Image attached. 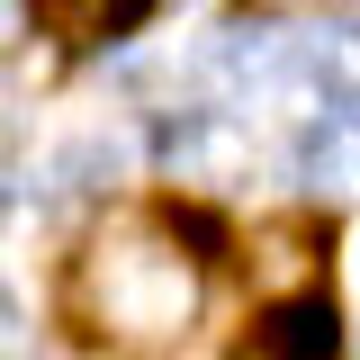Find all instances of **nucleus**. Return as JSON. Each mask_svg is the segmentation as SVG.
I'll return each instance as SVG.
<instances>
[{"mask_svg": "<svg viewBox=\"0 0 360 360\" xmlns=\"http://www.w3.org/2000/svg\"><path fill=\"white\" fill-rule=\"evenodd\" d=\"M72 315L90 342L117 352H162L198 315V262L180 252L162 225H117L72 262Z\"/></svg>", "mask_w": 360, "mask_h": 360, "instance_id": "1", "label": "nucleus"}, {"mask_svg": "<svg viewBox=\"0 0 360 360\" xmlns=\"http://www.w3.org/2000/svg\"><path fill=\"white\" fill-rule=\"evenodd\" d=\"M18 342V307H9V288H0V352Z\"/></svg>", "mask_w": 360, "mask_h": 360, "instance_id": "9", "label": "nucleus"}, {"mask_svg": "<svg viewBox=\"0 0 360 360\" xmlns=\"http://www.w3.org/2000/svg\"><path fill=\"white\" fill-rule=\"evenodd\" d=\"M262 288H279V297L315 288V234L307 225H262Z\"/></svg>", "mask_w": 360, "mask_h": 360, "instance_id": "8", "label": "nucleus"}, {"mask_svg": "<svg viewBox=\"0 0 360 360\" xmlns=\"http://www.w3.org/2000/svg\"><path fill=\"white\" fill-rule=\"evenodd\" d=\"M297 180H307V198H324V207L360 198V108H315L307 117V135H297Z\"/></svg>", "mask_w": 360, "mask_h": 360, "instance_id": "5", "label": "nucleus"}, {"mask_svg": "<svg viewBox=\"0 0 360 360\" xmlns=\"http://www.w3.org/2000/svg\"><path fill=\"white\" fill-rule=\"evenodd\" d=\"M262 342L279 360H342V333H333V307L315 297V288H297V297H279L262 324Z\"/></svg>", "mask_w": 360, "mask_h": 360, "instance_id": "6", "label": "nucleus"}, {"mask_svg": "<svg viewBox=\"0 0 360 360\" xmlns=\"http://www.w3.org/2000/svg\"><path fill=\"white\" fill-rule=\"evenodd\" d=\"M162 162L198 189H225V180H243V127L225 108H180L162 117Z\"/></svg>", "mask_w": 360, "mask_h": 360, "instance_id": "4", "label": "nucleus"}, {"mask_svg": "<svg viewBox=\"0 0 360 360\" xmlns=\"http://www.w3.org/2000/svg\"><path fill=\"white\" fill-rule=\"evenodd\" d=\"M252 360H279V352H270V342H262V352H252Z\"/></svg>", "mask_w": 360, "mask_h": 360, "instance_id": "10", "label": "nucleus"}, {"mask_svg": "<svg viewBox=\"0 0 360 360\" xmlns=\"http://www.w3.org/2000/svg\"><path fill=\"white\" fill-rule=\"evenodd\" d=\"M27 9H37L45 37H72V45H90V37H127L135 18H144V0H27Z\"/></svg>", "mask_w": 360, "mask_h": 360, "instance_id": "7", "label": "nucleus"}, {"mask_svg": "<svg viewBox=\"0 0 360 360\" xmlns=\"http://www.w3.org/2000/svg\"><path fill=\"white\" fill-rule=\"evenodd\" d=\"M288 99L307 108H360V18L352 9H324L288 27Z\"/></svg>", "mask_w": 360, "mask_h": 360, "instance_id": "2", "label": "nucleus"}, {"mask_svg": "<svg viewBox=\"0 0 360 360\" xmlns=\"http://www.w3.org/2000/svg\"><path fill=\"white\" fill-rule=\"evenodd\" d=\"M207 72L225 90H279L288 82V27L262 18V9H234L207 27Z\"/></svg>", "mask_w": 360, "mask_h": 360, "instance_id": "3", "label": "nucleus"}]
</instances>
